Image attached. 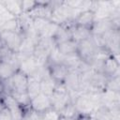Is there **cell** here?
<instances>
[{
	"label": "cell",
	"mask_w": 120,
	"mask_h": 120,
	"mask_svg": "<svg viewBox=\"0 0 120 120\" xmlns=\"http://www.w3.org/2000/svg\"><path fill=\"white\" fill-rule=\"evenodd\" d=\"M73 104L75 105L79 115H91L100 106V93H81L74 100Z\"/></svg>",
	"instance_id": "1"
},
{
	"label": "cell",
	"mask_w": 120,
	"mask_h": 120,
	"mask_svg": "<svg viewBox=\"0 0 120 120\" xmlns=\"http://www.w3.org/2000/svg\"><path fill=\"white\" fill-rule=\"evenodd\" d=\"M55 43L52 38H40L39 41L35 47L33 56L38 60L39 64L47 65V60L52 50L55 47Z\"/></svg>",
	"instance_id": "2"
},
{
	"label": "cell",
	"mask_w": 120,
	"mask_h": 120,
	"mask_svg": "<svg viewBox=\"0 0 120 120\" xmlns=\"http://www.w3.org/2000/svg\"><path fill=\"white\" fill-rule=\"evenodd\" d=\"M52 108L57 112H60L66 105L71 102V98L68 91L66 89L64 83H59L56 85L55 90L50 96Z\"/></svg>",
	"instance_id": "3"
},
{
	"label": "cell",
	"mask_w": 120,
	"mask_h": 120,
	"mask_svg": "<svg viewBox=\"0 0 120 120\" xmlns=\"http://www.w3.org/2000/svg\"><path fill=\"white\" fill-rule=\"evenodd\" d=\"M22 37L19 32H0V42L13 52H19Z\"/></svg>",
	"instance_id": "4"
},
{
	"label": "cell",
	"mask_w": 120,
	"mask_h": 120,
	"mask_svg": "<svg viewBox=\"0 0 120 120\" xmlns=\"http://www.w3.org/2000/svg\"><path fill=\"white\" fill-rule=\"evenodd\" d=\"M96 48H97V46L95 45V43L93 42V40L90 37L88 39L78 42L77 53L79 54L80 58L83 62L91 65V63L94 59V53H95Z\"/></svg>",
	"instance_id": "5"
},
{
	"label": "cell",
	"mask_w": 120,
	"mask_h": 120,
	"mask_svg": "<svg viewBox=\"0 0 120 120\" xmlns=\"http://www.w3.org/2000/svg\"><path fill=\"white\" fill-rule=\"evenodd\" d=\"M0 101L11 113L13 120H22L24 114V111L19 106L16 100L9 94H3L0 97Z\"/></svg>",
	"instance_id": "6"
},
{
	"label": "cell",
	"mask_w": 120,
	"mask_h": 120,
	"mask_svg": "<svg viewBox=\"0 0 120 120\" xmlns=\"http://www.w3.org/2000/svg\"><path fill=\"white\" fill-rule=\"evenodd\" d=\"M52 12V1H37L36 7L28 12V15L32 18H41L50 20Z\"/></svg>",
	"instance_id": "7"
},
{
	"label": "cell",
	"mask_w": 120,
	"mask_h": 120,
	"mask_svg": "<svg viewBox=\"0 0 120 120\" xmlns=\"http://www.w3.org/2000/svg\"><path fill=\"white\" fill-rule=\"evenodd\" d=\"M30 108H31L32 111H34V112H36L39 114L44 112L45 111L52 108L50 97L43 94V93L38 94L37 97H35L31 99Z\"/></svg>",
	"instance_id": "8"
},
{
	"label": "cell",
	"mask_w": 120,
	"mask_h": 120,
	"mask_svg": "<svg viewBox=\"0 0 120 120\" xmlns=\"http://www.w3.org/2000/svg\"><path fill=\"white\" fill-rule=\"evenodd\" d=\"M108 78L106 75H104L101 72H96L94 70V73L91 77L89 88L87 92H94V93H101L106 88V83L108 81Z\"/></svg>",
	"instance_id": "9"
},
{
	"label": "cell",
	"mask_w": 120,
	"mask_h": 120,
	"mask_svg": "<svg viewBox=\"0 0 120 120\" xmlns=\"http://www.w3.org/2000/svg\"><path fill=\"white\" fill-rule=\"evenodd\" d=\"M100 105L107 109L120 106V92L104 90L100 93Z\"/></svg>",
	"instance_id": "10"
},
{
	"label": "cell",
	"mask_w": 120,
	"mask_h": 120,
	"mask_svg": "<svg viewBox=\"0 0 120 120\" xmlns=\"http://www.w3.org/2000/svg\"><path fill=\"white\" fill-rule=\"evenodd\" d=\"M102 73L107 77L120 76V63L119 56H111L103 62Z\"/></svg>",
	"instance_id": "11"
},
{
	"label": "cell",
	"mask_w": 120,
	"mask_h": 120,
	"mask_svg": "<svg viewBox=\"0 0 120 120\" xmlns=\"http://www.w3.org/2000/svg\"><path fill=\"white\" fill-rule=\"evenodd\" d=\"M12 89L15 92L24 93L27 91V82H28V76L22 73L20 70H17L12 77L10 78ZM12 91V92H13Z\"/></svg>",
	"instance_id": "12"
},
{
	"label": "cell",
	"mask_w": 120,
	"mask_h": 120,
	"mask_svg": "<svg viewBox=\"0 0 120 120\" xmlns=\"http://www.w3.org/2000/svg\"><path fill=\"white\" fill-rule=\"evenodd\" d=\"M112 29H114V28H113L112 20L110 18L100 19L94 22L91 27V34L93 36H101Z\"/></svg>",
	"instance_id": "13"
},
{
	"label": "cell",
	"mask_w": 120,
	"mask_h": 120,
	"mask_svg": "<svg viewBox=\"0 0 120 120\" xmlns=\"http://www.w3.org/2000/svg\"><path fill=\"white\" fill-rule=\"evenodd\" d=\"M48 68H49L50 76L56 82V83L57 84L63 83L68 73V69L63 64L52 65V66H48Z\"/></svg>",
	"instance_id": "14"
},
{
	"label": "cell",
	"mask_w": 120,
	"mask_h": 120,
	"mask_svg": "<svg viewBox=\"0 0 120 120\" xmlns=\"http://www.w3.org/2000/svg\"><path fill=\"white\" fill-rule=\"evenodd\" d=\"M40 65H42V64H39L38 62V60L33 55H31V56L23 58L21 61L18 70L22 71V73H24L27 76H31L35 72V70L38 68V66H40Z\"/></svg>",
	"instance_id": "15"
},
{
	"label": "cell",
	"mask_w": 120,
	"mask_h": 120,
	"mask_svg": "<svg viewBox=\"0 0 120 120\" xmlns=\"http://www.w3.org/2000/svg\"><path fill=\"white\" fill-rule=\"evenodd\" d=\"M55 45H59L63 42L68 41L72 39V32H71V27L66 26V25H59L54 37L52 38Z\"/></svg>",
	"instance_id": "16"
},
{
	"label": "cell",
	"mask_w": 120,
	"mask_h": 120,
	"mask_svg": "<svg viewBox=\"0 0 120 120\" xmlns=\"http://www.w3.org/2000/svg\"><path fill=\"white\" fill-rule=\"evenodd\" d=\"M71 32H72V39L77 43L80 41L88 39L92 35L90 28L78 25V24H74L71 27Z\"/></svg>",
	"instance_id": "17"
},
{
	"label": "cell",
	"mask_w": 120,
	"mask_h": 120,
	"mask_svg": "<svg viewBox=\"0 0 120 120\" xmlns=\"http://www.w3.org/2000/svg\"><path fill=\"white\" fill-rule=\"evenodd\" d=\"M3 7L5 9L11 14L14 18L20 17L23 12H22V1H17V0H7V1H1Z\"/></svg>",
	"instance_id": "18"
},
{
	"label": "cell",
	"mask_w": 120,
	"mask_h": 120,
	"mask_svg": "<svg viewBox=\"0 0 120 120\" xmlns=\"http://www.w3.org/2000/svg\"><path fill=\"white\" fill-rule=\"evenodd\" d=\"M94 22H95V13L92 10H86L81 12L77 16L75 20V24L88 27L91 29Z\"/></svg>",
	"instance_id": "19"
},
{
	"label": "cell",
	"mask_w": 120,
	"mask_h": 120,
	"mask_svg": "<svg viewBox=\"0 0 120 120\" xmlns=\"http://www.w3.org/2000/svg\"><path fill=\"white\" fill-rule=\"evenodd\" d=\"M82 59L80 58L79 54L76 52H72L69 54L64 55L63 58V65L68 69V70H77L79 66L82 63Z\"/></svg>",
	"instance_id": "20"
},
{
	"label": "cell",
	"mask_w": 120,
	"mask_h": 120,
	"mask_svg": "<svg viewBox=\"0 0 120 120\" xmlns=\"http://www.w3.org/2000/svg\"><path fill=\"white\" fill-rule=\"evenodd\" d=\"M36 45H37V43L35 41H33L32 39L27 38H22V44H21V47H20V50H19L20 55L22 58L33 55Z\"/></svg>",
	"instance_id": "21"
},
{
	"label": "cell",
	"mask_w": 120,
	"mask_h": 120,
	"mask_svg": "<svg viewBox=\"0 0 120 120\" xmlns=\"http://www.w3.org/2000/svg\"><path fill=\"white\" fill-rule=\"evenodd\" d=\"M10 95L12 96V98L16 100V102L19 104V106L24 112H26L29 109H31L30 108V101H31V99L29 98L27 92L21 93V92H15V91H13V92L10 93Z\"/></svg>",
	"instance_id": "22"
},
{
	"label": "cell",
	"mask_w": 120,
	"mask_h": 120,
	"mask_svg": "<svg viewBox=\"0 0 120 120\" xmlns=\"http://www.w3.org/2000/svg\"><path fill=\"white\" fill-rule=\"evenodd\" d=\"M56 85H57L56 82L50 75L46 76L45 78H43L40 81V91H41V93L50 97L55 90Z\"/></svg>",
	"instance_id": "23"
},
{
	"label": "cell",
	"mask_w": 120,
	"mask_h": 120,
	"mask_svg": "<svg viewBox=\"0 0 120 120\" xmlns=\"http://www.w3.org/2000/svg\"><path fill=\"white\" fill-rule=\"evenodd\" d=\"M27 94L30 98V99H32L33 98L37 97L38 94L41 93L40 91V82L36 80L33 77H28V82H27Z\"/></svg>",
	"instance_id": "24"
},
{
	"label": "cell",
	"mask_w": 120,
	"mask_h": 120,
	"mask_svg": "<svg viewBox=\"0 0 120 120\" xmlns=\"http://www.w3.org/2000/svg\"><path fill=\"white\" fill-rule=\"evenodd\" d=\"M77 45H78V43L76 41H74L73 39H70L68 41H66V42H63V43L57 45L56 47L62 54L66 55V54H69L72 52H76Z\"/></svg>",
	"instance_id": "25"
},
{
	"label": "cell",
	"mask_w": 120,
	"mask_h": 120,
	"mask_svg": "<svg viewBox=\"0 0 120 120\" xmlns=\"http://www.w3.org/2000/svg\"><path fill=\"white\" fill-rule=\"evenodd\" d=\"M17 71L11 65L6 62L0 61V80L5 81L12 77V75Z\"/></svg>",
	"instance_id": "26"
},
{
	"label": "cell",
	"mask_w": 120,
	"mask_h": 120,
	"mask_svg": "<svg viewBox=\"0 0 120 120\" xmlns=\"http://www.w3.org/2000/svg\"><path fill=\"white\" fill-rule=\"evenodd\" d=\"M59 25L52 22H49L45 27L41 30V32L39 33V37L40 38H52L58 29Z\"/></svg>",
	"instance_id": "27"
},
{
	"label": "cell",
	"mask_w": 120,
	"mask_h": 120,
	"mask_svg": "<svg viewBox=\"0 0 120 120\" xmlns=\"http://www.w3.org/2000/svg\"><path fill=\"white\" fill-rule=\"evenodd\" d=\"M63 58H64V54H62L57 47L55 46L52 52H50V55L48 57L47 60V66H52V65H58V64H62L63 63Z\"/></svg>",
	"instance_id": "28"
},
{
	"label": "cell",
	"mask_w": 120,
	"mask_h": 120,
	"mask_svg": "<svg viewBox=\"0 0 120 120\" xmlns=\"http://www.w3.org/2000/svg\"><path fill=\"white\" fill-rule=\"evenodd\" d=\"M59 113H60V116H62V117H68V118H76L77 119V117L79 116L78 112H77V110L75 108V105L72 102H70L68 105H66L59 112Z\"/></svg>",
	"instance_id": "29"
},
{
	"label": "cell",
	"mask_w": 120,
	"mask_h": 120,
	"mask_svg": "<svg viewBox=\"0 0 120 120\" xmlns=\"http://www.w3.org/2000/svg\"><path fill=\"white\" fill-rule=\"evenodd\" d=\"M111 56H112L111 52L105 47H97L96 48V51H95V53H94V59H93V61L104 62L105 60H107Z\"/></svg>",
	"instance_id": "30"
},
{
	"label": "cell",
	"mask_w": 120,
	"mask_h": 120,
	"mask_svg": "<svg viewBox=\"0 0 120 120\" xmlns=\"http://www.w3.org/2000/svg\"><path fill=\"white\" fill-rule=\"evenodd\" d=\"M92 115L97 119V120H111L110 116V112L107 108L103 106H99L93 113Z\"/></svg>",
	"instance_id": "31"
},
{
	"label": "cell",
	"mask_w": 120,
	"mask_h": 120,
	"mask_svg": "<svg viewBox=\"0 0 120 120\" xmlns=\"http://www.w3.org/2000/svg\"><path fill=\"white\" fill-rule=\"evenodd\" d=\"M105 90H112V91L120 92V76L109 77L107 83H106Z\"/></svg>",
	"instance_id": "32"
},
{
	"label": "cell",
	"mask_w": 120,
	"mask_h": 120,
	"mask_svg": "<svg viewBox=\"0 0 120 120\" xmlns=\"http://www.w3.org/2000/svg\"><path fill=\"white\" fill-rule=\"evenodd\" d=\"M0 32H18V20L17 18H12L8 20L1 28Z\"/></svg>",
	"instance_id": "33"
},
{
	"label": "cell",
	"mask_w": 120,
	"mask_h": 120,
	"mask_svg": "<svg viewBox=\"0 0 120 120\" xmlns=\"http://www.w3.org/2000/svg\"><path fill=\"white\" fill-rule=\"evenodd\" d=\"M40 117L42 120H59L60 113H59V112L51 108V109L45 111L44 112L40 113Z\"/></svg>",
	"instance_id": "34"
},
{
	"label": "cell",
	"mask_w": 120,
	"mask_h": 120,
	"mask_svg": "<svg viewBox=\"0 0 120 120\" xmlns=\"http://www.w3.org/2000/svg\"><path fill=\"white\" fill-rule=\"evenodd\" d=\"M49 22H50V20H47V19H41V18L33 19V26H34L35 30L38 33V35Z\"/></svg>",
	"instance_id": "35"
},
{
	"label": "cell",
	"mask_w": 120,
	"mask_h": 120,
	"mask_svg": "<svg viewBox=\"0 0 120 120\" xmlns=\"http://www.w3.org/2000/svg\"><path fill=\"white\" fill-rule=\"evenodd\" d=\"M37 5V1H31V0H22V12L28 13L30 12Z\"/></svg>",
	"instance_id": "36"
},
{
	"label": "cell",
	"mask_w": 120,
	"mask_h": 120,
	"mask_svg": "<svg viewBox=\"0 0 120 120\" xmlns=\"http://www.w3.org/2000/svg\"><path fill=\"white\" fill-rule=\"evenodd\" d=\"M108 110L110 112L111 120H120V106L112 107Z\"/></svg>",
	"instance_id": "37"
},
{
	"label": "cell",
	"mask_w": 120,
	"mask_h": 120,
	"mask_svg": "<svg viewBox=\"0 0 120 120\" xmlns=\"http://www.w3.org/2000/svg\"><path fill=\"white\" fill-rule=\"evenodd\" d=\"M12 18H14L11 14H9L7 10L6 11H4V12H2V13H0V28L8 21V20H10V19H12Z\"/></svg>",
	"instance_id": "38"
},
{
	"label": "cell",
	"mask_w": 120,
	"mask_h": 120,
	"mask_svg": "<svg viewBox=\"0 0 120 120\" xmlns=\"http://www.w3.org/2000/svg\"><path fill=\"white\" fill-rule=\"evenodd\" d=\"M0 120H13L10 112L6 107H3L0 111Z\"/></svg>",
	"instance_id": "39"
},
{
	"label": "cell",
	"mask_w": 120,
	"mask_h": 120,
	"mask_svg": "<svg viewBox=\"0 0 120 120\" xmlns=\"http://www.w3.org/2000/svg\"><path fill=\"white\" fill-rule=\"evenodd\" d=\"M59 120H77L76 118H68V117H62L60 116V119Z\"/></svg>",
	"instance_id": "40"
},
{
	"label": "cell",
	"mask_w": 120,
	"mask_h": 120,
	"mask_svg": "<svg viewBox=\"0 0 120 120\" xmlns=\"http://www.w3.org/2000/svg\"><path fill=\"white\" fill-rule=\"evenodd\" d=\"M3 95V84H2V81L0 80V97Z\"/></svg>",
	"instance_id": "41"
}]
</instances>
